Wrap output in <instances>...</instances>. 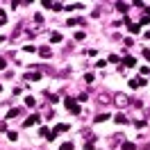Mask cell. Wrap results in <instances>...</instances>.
<instances>
[{"label":"cell","mask_w":150,"mask_h":150,"mask_svg":"<svg viewBox=\"0 0 150 150\" xmlns=\"http://www.w3.org/2000/svg\"><path fill=\"white\" fill-rule=\"evenodd\" d=\"M66 109L71 114H80V105L75 103V100H71V98H66Z\"/></svg>","instance_id":"6da1fadb"},{"label":"cell","mask_w":150,"mask_h":150,"mask_svg":"<svg viewBox=\"0 0 150 150\" xmlns=\"http://www.w3.org/2000/svg\"><path fill=\"white\" fill-rule=\"evenodd\" d=\"M114 103L118 105V107H125L130 100H127V96H125V93H114Z\"/></svg>","instance_id":"7a4b0ae2"},{"label":"cell","mask_w":150,"mask_h":150,"mask_svg":"<svg viewBox=\"0 0 150 150\" xmlns=\"http://www.w3.org/2000/svg\"><path fill=\"white\" fill-rule=\"evenodd\" d=\"M39 55L43 57V59H48V57L52 55V50H50V48H48V46H41V48H39Z\"/></svg>","instance_id":"3957f363"},{"label":"cell","mask_w":150,"mask_h":150,"mask_svg":"<svg viewBox=\"0 0 150 150\" xmlns=\"http://www.w3.org/2000/svg\"><path fill=\"white\" fill-rule=\"evenodd\" d=\"M34 123H39V116H37V114H32V116H28V121L23 123V125H25V127H32Z\"/></svg>","instance_id":"277c9868"},{"label":"cell","mask_w":150,"mask_h":150,"mask_svg":"<svg viewBox=\"0 0 150 150\" xmlns=\"http://www.w3.org/2000/svg\"><path fill=\"white\" fill-rule=\"evenodd\" d=\"M141 84H146V80H139V77H137V80H130L132 89H137V86H141Z\"/></svg>","instance_id":"5b68a950"},{"label":"cell","mask_w":150,"mask_h":150,"mask_svg":"<svg viewBox=\"0 0 150 150\" xmlns=\"http://www.w3.org/2000/svg\"><path fill=\"white\" fill-rule=\"evenodd\" d=\"M39 77H41V73H39V71H34V73H28V75H25V80H39Z\"/></svg>","instance_id":"8992f818"},{"label":"cell","mask_w":150,"mask_h":150,"mask_svg":"<svg viewBox=\"0 0 150 150\" xmlns=\"http://www.w3.org/2000/svg\"><path fill=\"white\" fill-rule=\"evenodd\" d=\"M98 100H100V105H107L112 98H109V96H105V93H100V96H98Z\"/></svg>","instance_id":"52a82bcc"},{"label":"cell","mask_w":150,"mask_h":150,"mask_svg":"<svg viewBox=\"0 0 150 150\" xmlns=\"http://www.w3.org/2000/svg\"><path fill=\"white\" fill-rule=\"evenodd\" d=\"M123 66H125V68H127V66H134V59H132V57H125V59H123Z\"/></svg>","instance_id":"ba28073f"},{"label":"cell","mask_w":150,"mask_h":150,"mask_svg":"<svg viewBox=\"0 0 150 150\" xmlns=\"http://www.w3.org/2000/svg\"><path fill=\"white\" fill-rule=\"evenodd\" d=\"M50 41H52V43H59V41H62V34H50Z\"/></svg>","instance_id":"9c48e42d"},{"label":"cell","mask_w":150,"mask_h":150,"mask_svg":"<svg viewBox=\"0 0 150 150\" xmlns=\"http://www.w3.org/2000/svg\"><path fill=\"white\" fill-rule=\"evenodd\" d=\"M116 123H118V125H125V123H127V118H125L123 114H118V116H116Z\"/></svg>","instance_id":"30bf717a"},{"label":"cell","mask_w":150,"mask_h":150,"mask_svg":"<svg viewBox=\"0 0 150 150\" xmlns=\"http://www.w3.org/2000/svg\"><path fill=\"white\" fill-rule=\"evenodd\" d=\"M34 103H37V100H34L32 96H28V98H25V105H28V107H34Z\"/></svg>","instance_id":"8fae6325"},{"label":"cell","mask_w":150,"mask_h":150,"mask_svg":"<svg viewBox=\"0 0 150 150\" xmlns=\"http://www.w3.org/2000/svg\"><path fill=\"white\" fill-rule=\"evenodd\" d=\"M21 109H9V114H7V118H14V116H18Z\"/></svg>","instance_id":"7c38bea8"},{"label":"cell","mask_w":150,"mask_h":150,"mask_svg":"<svg viewBox=\"0 0 150 150\" xmlns=\"http://www.w3.org/2000/svg\"><path fill=\"white\" fill-rule=\"evenodd\" d=\"M103 121H109V116H105V114H100V116H96V123H103Z\"/></svg>","instance_id":"4fadbf2b"},{"label":"cell","mask_w":150,"mask_h":150,"mask_svg":"<svg viewBox=\"0 0 150 150\" xmlns=\"http://www.w3.org/2000/svg\"><path fill=\"white\" fill-rule=\"evenodd\" d=\"M123 150H134V143H130V141H125V143H123Z\"/></svg>","instance_id":"5bb4252c"},{"label":"cell","mask_w":150,"mask_h":150,"mask_svg":"<svg viewBox=\"0 0 150 150\" xmlns=\"http://www.w3.org/2000/svg\"><path fill=\"white\" fill-rule=\"evenodd\" d=\"M62 150H73V143H71V141H66V143H62Z\"/></svg>","instance_id":"9a60e30c"},{"label":"cell","mask_w":150,"mask_h":150,"mask_svg":"<svg viewBox=\"0 0 150 150\" xmlns=\"http://www.w3.org/2000/svg\"><path fill=\"white\" fill-rule=\"evenodd\" d=\"M7 137H9V141H16V139H18V134H16V132H7Z\"/></svg>","instance_id":"2e32d148"},{"label":"cell","mask_w":150,"mask_h":150,"mask_svg":"<svg viewBox=\"0 0 150 150\" xmlns=\"http://www.w3.org/2000/svg\"><path fill=\"white\" fill-rule=\"evenodd\" d=\"M66 130H68V125H57V130H55V132L59 134V132H66Z\"/></svg>","instance_id":"e0dca14e"},{"label":"cell","mask_w":150,"mask_h":150,"mask_svg":"<svg viewBox=\"0 0 150 150\" xmlns=\"http://www.w3.org/2000/svg\"><path fill=\"white\" fill-rule=\"evenodd\" d=\"M116 7H118L121 11H127V5H123V2H116Z\"/></svg>","instance_id":"ac0fdd59"},{"label":"cell","mask_w":150,"mask_h":150,"mask_svg":"<svg viewBox=\"0 0 150 150\" xmlns=\"http://www.w3.org/2000/svg\"><path fill=\"white\" fill-rule=\"evenodd\" d=\"M0 132H7V123L5 121H0Z\"/></svg>","instance_id":"d6986e66"},{"label":"cell","mask_w":150,"mask_h":150,"mask_svg":"<svg viewBox=\"0 0 150 150\" xmlns=\"http://www.w3.org/2000/svg\"><path fill=\"white\" fill-rule=\"evenodd\" d=\"M0 68H5V57H0Z\"/></svg>","instance_id":"ffe728a7"},{"label":"cell","mask_w":150,"mask_h":150,"mask_svg":"<svg viewBox=\"0 0 150 150\" xmlns=\"http://www.w3.org/2000/svg\"><path fill=\"white\" fill-rule=\"evenodd\" d=\"M143 150H150V141H148V143H143Z\"/></svg>","instance_id":"44dd1931"}]
</instances>
